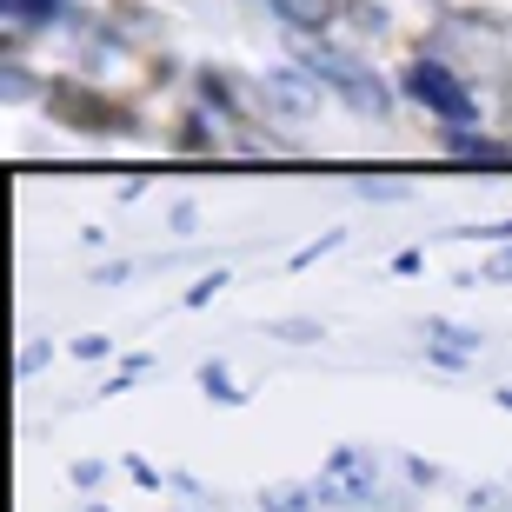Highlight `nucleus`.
<instances>
[{
  "label": "nucleus",
  "instance_id": "nucleus-25",
  "mask_svg": "<svg viewBox=\"0 0 512 512\" xmlns=\"http://www.w3.org/2000/svg\"><path fill=\"white\" fill-rule=\"evenodd\" d=\"M80 512H114V506H100V499H87V506H80Z\"/></svg>",
  "mask_w": 512,
  "mask_h": 512
},
{
  "label": "nucleus",
  "instance_id": "nucleus-18",
  "mask_svg": "<svg viewBox=\"0 0 512 512\" xmlns=\"http://www.w3.org/2000/svg\"><path fill=\"white\" fill-rule=\"evenodd\" d=\"M479 280H512V247H499L493 260L479 266ZM479 280H466V286H479Z\"/></svg>",
  "mask_w": 512,
  "mask_h": 512
},
{
  "label": "nucleus",
  "instance_id": "nucleus-17",
  "mask_svg": "<svg viewBox=\"0 0 512 512\" xmlns=\"http://www.w3.org/2000/svg\"><path fill=\"white\" fill-rule=\"evenodd\" d=\"M220 286H227V273H220V266H213L207 280H193V286H187V306H207L213 293H220Z\"/></svg>",
  "mask_w": 512,
  "mask_h": 512
},
{
  "label": "nucleus",
  "instance_id": "nucleus-10",
  "mask_svg": "<svg viewBox=\"0 0 512 512\" xmlns=\"http://www.w3.org/2000/svg\"><path fill=\"white\" fill-rule=\"evenodd\" d=\"M260 512H320V493L313 486H273V493H260Z\"/></svg>",
  "mask_w": 512,
  "mask_h": 512
},
{
  "label": "nucleus",
  "instance_id": "nucleus-7",
  "mask_svg": "<svg viewBox=\"0 0 512 512\" xmlns=\"http://www.w3.org/2000/svg\"><path fill=\"white\" fill-rule=\"evenodd\" d=\"M200 107H213V120H227V127H240V94H233V80L220 74V67H200Z\"/></svg>",
  "mask_w": 512,
  "mask_h": 512
},
{
  "label": "nucleus",
  "instance_id": "nucleus-11",
  "mask_svg": "<svg viewBox=\"0 0 512 512\" xmlns=\"http://www.w3.org/2000/svg\"><path fill=\"white\" fill-rule=\"evenodd\" d=\"M266 333H273V340H293V346H313V340H326V326H320V320H273Z\"/></svg>",
  "mask_w": 512,
  "mask_h": 512
},
{
  "label": "nucleus",
  "instance_id": "nucleus-1",
  "mask_svg": "<svg viewBox=\"0 0 512 512\" xmlns=\"http://www.w3.org/2000/svg\"><path fill=\"white\" fill-rule=\"evenodd\" d=\"M300 67H306V74H320L326 94H340L360 120H386V114H393V87H386L353 47H340V40H300Z\"/></svg>",
  "mask_w": 512,
  "mask_h": 512
},
{
  "label": "nucleus",
  "instance_id": "nucleus-4",
  "mask_svg": "<svg viewBox=\"0 0 512 512\" xmlns=\"http://www.w3.org/2000/svg\"><path fill=\"white\" fill-rule=\"evenodd\" d=\"M419 333H426V360L446 366V373H459V366H473L486 353V340H479L473 326H453V320H426Z\"/></svg>",
  "mask_w": 512,
  "mask_h": 512
},
{
  "label": "nucleus",
  "instance_id": "nucleus-16",
  "mask_svg": "<svg viewBox=\"0 0 512 512\" xmlns=\"http://www.w3.org/2000/svg\"><path fill=\"white\" fill-rule=\"evenodd\" d=\"M107 353H114L107 333H80V340H74V360H107Z\"/></svg>",
  "mask_w": 512,
  "mask_h": 512
},
{
  "label": "nucleus",
  "instance_id": "nucleus-21",
  "mask_svg": "<svg viewBox=\"0 0 512 512\" xmlns=\"http://www.w3.org/2000/svg\"><path fill=\"white\" fill-rule=\"evenodd\" d=\"M406 479H413V486H439V466H426V459H406Z\"/></svg>",
  "mask_w": 512,
  "mask_h": 512
},
{
  "label": "nucleus",
  "instance_id": "nucleus-23",
  "mask_svg": "<svg viewBox=\"0 0 512 512\" xmlns=\"http://www.w3.org/2000/svg\"><path fill=\"white\" fill-rule=\"evenodd\" d=\"M419 266H426V253H419V247H406V253H393V273H419Z\"/></svg>",
  "mask_w": 512,
  "mask_h": 512
},
{
  "label": "nucleus",
  "instance_id": "nucleus-22",
  "mask_svg": "<svg viewBox=\"0 0 512 512\" xmlns=\"http://www.w3.org/2000/svg\"><path fill=\"white\" fill-rule=\"evenodd\" d=\"M127 473H133V479H140V486H147V493H160V473H153L147 459H127Z\"/></svg>",
  "mask_w": 512,
  "mask_h": 512
},
{
  "label": "nucleus",
  "instance_id": "nucleus-2",
  "mask_svg": "<svg viewBox=\"0 0 512 512\" xmlns=\"http://www.w3.org/2000/svg\"><path fill=\"white\" fill-rule=\"evenodd\" d=\"M399 94L413 100V107H426V114H439L446 127H473L479 120V100H473V87L446 67V60H426L419 54L406 74H399Z\"/></svg>",
  "mask_w": 512,
  "mask_h": 512
},
{
  "label": "nucleus",
  "instance_id": "nucleus-20",
  "mask_svg": "<svg viewBox=\"0 0 512 512\" xmlns=\"http://www.w3.org/2000/svg\"><path fill=\"white\" fill-rule=\"evenodd\" d=\"M366 200H406V187H393V180H360Z\"/></svg>",
  "mask_w": 512,
  "mask_h": 512
},
{
  "label": "nucleus",
  "instance_id": "nucleus-8",
  "mask_svg": "<svg viewBox=\"0 0 512 512\" xmlns=\"http://www.w3.org/2000/svg\"><path fill=\"white\" fill-rule=\"evenodd\" d=\"M67 14H74V0H7V20L20 34L27 27H67Z\"/></svg>",
  "mask_w": 512,
  "mask_h": 512
},
{
  "label": "nucleus",
  "instance_id": "nucleus-26",
  "mask_svg": "<svg viewBox=\"0 0 512 512\" xmlns=\"http://www.w3.org/2000/svg\"><path fill=\"white\" fill-rule=\"evenodd\" d=\"M493 512H512V499H506V493H499V506H493Z\"/></svg>",
  "mask_w": 512,
  "mask_h": 512
},
{
  "label": "nucleus",
  "instance_id": "nucleus-6",
  "mask_svg": "<svg viewBox=\"0 0 512 512\" xmlns=\"http://www.w3.org/2000/svg\"><path fill=\"white\" fill-rule=\"evenodd\" d=\"M446 147H453L459 160H473V167H506L512 160L506 140H486V133H473V127H446Z\"/></svg>",
  "mask_w": 512,
  "mask_h": 512
},
{
  "label": "nucleus",
  "instance_id": "nucleus-24",
  "mask_svg": "<svg viewBox=\"0 0 512 512\" xmlns=\"http://www.w3.org/2000/svg\"><path fill=\"white\" fill-rule=\"evenodd\" d=\"M493 399H499V406H506V413H512V386H499V393H493Z\"/></svg>",
  "mask_w": 512,
  "mask_h": 512
},
{
  "label": "nucleus",
  "instance_id": "nucleus-19",
  "mask_svg": "<svg viewBox=\"0 0 512 512\" xmlns=\"http://www.w3.org/2000/svg\"><path fill=\"white\" fill-rule=\"evenodd\" d=\"M67 479H74L80 493H94L100 479H107V466H100V459H80V466H74V473H67Z\"/></svg>",
  "mask_w": 512,
  "mask_h": 512
},
{
  "label": "nucleus",
  "instance_id": "nucleus-9",
  "mask_svg": "<svg viewBox=\"0 0 512 512\" xmlns=\"http://www.w3.org/2000/svg\"><path fill=\"white\" fill-rule=\"evenodd\" d=\"M200 393H207L213 406H247V393H240V380H233V373H227L220 360H207V366H200Z\"/></svg>",
  "mask_w": 512,
  "mask_h": 512
},
{
  "label": "nucleus",
  "instance_id": "nucleus-15",
  "mask_svg": "<svg viewBox=\"0 0 512 512\" xmlns=\"http://www.w3.org/2000/svg\"><path fill=\"white\" fill-rule=\"evenodd\" d=\"M0 74H7V80H0V87H7V100H27V94H34V80H27V67H20V60H7Z\"/></svg>",
  "mask_w": 512,
  "mask_h": 512
},
{
  "label": "nucleus",
  "instance_id": "nucleus-13",
  "mask_svg": "<svg viewBox=\"0 0 512 512\" xmlns=\"http://www.w3.org/2000/svg\"><path fill=\"white\" fill-rule=\"evenodd\" d=\"M180 147H187V153L220 147V133H207V114H187V120H180Z\"/></svg>",
  "mask_w": 512,
  "mask_h": 512
},
{
  "label": "nucleus",
  "instance_id": "nucleus-3",
  "mask_svg": "<svg viewBox=\"0 0 512 512\" xmlns=\"http://www.w3.org/2000/svg\"><path fill=\"white\" fill-rule=\"evenodd\" d=\"M320 94H326L320 74H306L300 60H293V67H266V74H260V100L280 120H313V114H320Z\"/></svg>",
  "mask_w": 512,
  "mask_h": 512
},
{
  "label": "nucleus",
  "instance_id": "nucleus-5",
  "mask_svg": "<svg viewBox=\"0 0 512 512\" xmlns=\"http://www.w3.org/2000/svg\"><path fill=\"white\" fill-rule=\"evenodd\" d=\"M266 7L280 14L286 34H300V40H326V34H333V20L346 14L340 0H266Z\"/></svg>",
  "mask_w": 512,
  "mask_h": 512
},
{
  "label": "nucleus",
  "instance_id": "nucleus-12",
  "mask_svg": "<svg viewBox=\"0 0 512 512\" xmlns=\"http://www.w3.org/2000/svg\"><path fill=\"white\" fill-rule=\"evenodd\" d=\"M453 240H479V247H512V220H479V227H459Z\"/></svg>",
  "mask_w": 512,
  "mask_h": 512
},
{
  "label": "nucleus",
  "instance_id": "nucleus-14",
  "mask_svg": "<svg viewBox=\"0 0 512 512\" xmlns=\"http://www.w3.org/2000/svg\"><path fill=\"white\" fill-rule=\"evenodd\" d=\"M340 247H346L340 233H320V240H306V247L293 253V266H313V260H326V253H340Z\"/></svg>",
  "mask_w": 512,
  "mask_h": 512
}]
</instances>
